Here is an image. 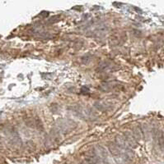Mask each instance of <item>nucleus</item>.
<instances>
[{"mask_svg": "<svg viewBox=\"0 0 164 164\" xmlns=\"http://www.w3.org/2000/svg\"><path fill=\"white\" fill-rule=\"evenodd\" d=\"M125 139L126 140V142L128 144V145L132 146V147H136L137 146V142L135 140V135H133L130 133L127 132L125 134Z\"/></svg>", "mask_w": 164, "mask_h": 164, "instance_id": "nucleus-1", "label": "nucleus"}, {"mask_svg": "<svg viewBox=\"0 0 164 164\" xmlns=\"http://www.w3.org/2000/svg\"><path fill=\"white\" fill-rule=\"evenodd\" d=\"M109 150L110 151L114 156H118V155L121 154V150H120V148L117 146V144H110L108 145Z\"/></svg>", "mask_w": 164, "mask_h": 164, "instance_id": "nucleus-2", "label": "nucleus"}, {"mask_svg": "<svg viewBox=\"0 0 164 164\" xmlns=\"http://www.w3.org/2000/svg\"><path fill=\"white\" fill-rule=\"evenodd\" d=\"M159 143H160V145L162 147L164 148V137H161V138L159 139Z\"/></svg>", "mask_w": 164, "mask_h": 164, "instance_id": "nucleus-3", "label": "nucleus"}]
</instances>
